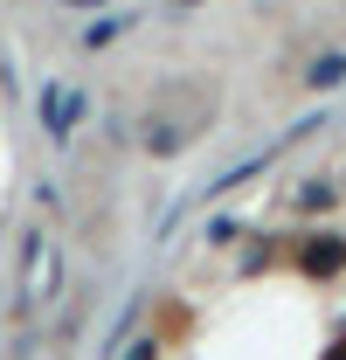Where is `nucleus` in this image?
<instances>
[{"label":"nucleus","mask_w":346,"mask_h":360,"mask_svg":"<svg viewBox=\"0 0 346 360\" xmlns=\"http://www.w3.org/2000/svg\"><path fill=\"white\" fill-rule=\"evenodd\" d=\"M215 84H201V77H173L160 97H153V111H146V153H160V160H173V153H187L194 139L215 125Z\"/></svg>","instance_id":"obj_1"},{"label":"nucleus","mask_w":346,"mask_h":360,"mask_svg":"<svg viewBox=\"0 0 346 360\" xmlns=\"http://www.w3.org/2000/svg\"><path fill=\"white\" fill-rule=\"evenodd\" d=\"M340 264H346V243H340V236H326V243L305 250V270H312V277H333Z\"/></svg>","instance_id":"obj_2"},{"label":"nucleus","mask_w":346,"mask_h":360,"mask_svg":"<svg viewBox=\"0 0 346 360\" xmlns=\"http://www.w3.org/2000/svg\"><path fill=\"white\" fill-rule=\"evenodd\" d=\"M333 360H346V340H340V347H333Z\"/></svg>","instance_id":"obj_3"}]
</instances>
